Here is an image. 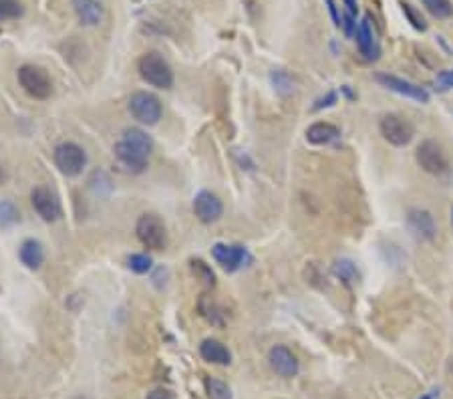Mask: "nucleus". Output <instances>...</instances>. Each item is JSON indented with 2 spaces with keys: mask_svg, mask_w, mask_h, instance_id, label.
Returning <instances> with one entry per match:
<instances>
[{
  "mask_svg": "<svg viewBox=\"0 0 453 399\" xmlns=\"http://www.w3.org/2000/svg\"><path fill=\"white\" fill-rule=\"evenodd\" d=\"M333 271L347 285H355L356 280H358V272H356L355 264L351 260H337L335 266H333Z\"/></svg>",
  "mask_w": 453,
  "mask_h": 399,
  "instance_id": "nucleus-25",
  "label": "nucleus"
},
{
  "mask_svg": "<svg viewBox=\"0 0 453 399\" xmlns=\"http://www.w3.org/2000/svg\"><path fill=\"white\" fill-rule=\"evenodd\" d=\"M113 154L117 163H119L125 172H130V174H141L147 168V163H149V156H147V154L135 149L133 145L123 142V140L115 144Z\"/></svg>",
  "mask_w": 453,
  "mask_h": 399,
  "instance_id": "nucleus-9",
  "label": "nucleus"
},
{
  "mask_svg": "<svg viewBox=\"0 0 453 399\" xmlns=\"http://www.w3.org/2000/svg\"><path fill=\"white\" fill-rule=\"evenodd\" d=\"M31 204L45 222H57L61 218V204L57 196L45 186H36L31 192Z\"/></svg>",
  "mask_w": 453,
  "mask_h": 399,
  "instance_id": "nucleus-8",
  "label": "nucleus"
},
{
  "mask_svg": "<svg viewBox=\"0 0 453 399\" xmlns=\"http://www.w3.org/2000/svg\"><path fill=\"white\" fill-rule=\"evenodd\" d=\"M437 85H439L441 89H449V87H453V71H441V73L437 75Z\"/></svg>",
  "mask_w": 453,
  "mask_h": 399,
  "instance_id": "nucleus-31",
  "label": "nucleus"
},
{
  "mask_svg": "<svg viewBox=\"0 0 453 399\" xmlns=\"http://www.w3.org/2000/svg\"><path fill=\"white\" fill-rule=\"evenodd\" d=\"M335 101H337V93H328V95L323 97V99H319L316 105H314L312 109L319 111V109H323V107H330V105H335Z\"/></svg>",
  "mask_w": 453,
  "mask_h": 399,
  "instance_id": "nucleus-32",
  "label": "nucleus"
},
{
  "mask_svg": "<svg viewBox=\"0 0 453 399\" xmlns=\"http://www.w3.org/2000/svg\"><path fill=\"white\" fill-rule=\"evenodd\" d=\"M342 27H344V31L347 34H353V29H355V22H353V16L349 15L344 18V22H342Z\"/></svg>",
  "mask_w": 453,
  "mask_h": 399,
  "instance_id": "nucleus-35",
  "label": "nucleus"
},
{
  "mask_svg": "<svg viewBox=\"0 0 453 399\" xmlns=\"http://www.w3.org/2000/svg\"><path fill=\"white\" fill-rule=\"evenodd\" d=\"M356 43H358V48H361V55H365V59L372 61V59L379 57V45L375 41L369 16H365L356 27Z\"/></svg>",
  "mask_w": 453,
  "mask_h": 399,
  "instance_id": "nucleus-15",
  "label": "nucleus"
},
{
  "mask_svg": "<svg viewBox=\"0 0 453 399\" xmlns=\"http://www.w3.org/2000/svg\"><path fill=\"white\" fill-rule=\"evenodd\" d=\"M200 355L204 361L214 363V365H230V361H232V353L228 351L226 345H222L216 339H206L200 345Z\"/></svg>",
  "mask_w": 453,
  "mask_h": 399,
  "instance_id": "nucleus-16",
  "label": "nucleus"
},
{
  "mask_svg": "<svg viewBox=\"0 0 453 399\" xmlns=\"http://www.w3.org/2000/svg\"><path fill=\"white\" fill-rule=\"evenodd\" d=\"M379 129L389 144L397 145V147H403V145L409 144L413 140V133H415L413 126L399 115H385L379 123Z\"/></svg>",
  "mask_w": 453,
  "mask_h": 399,
  "instance_id": "nucleus-7",
  "label": "nucleus"
},
{
  "mask_svg": "<svg viewBox=\"0 0 453 399\" xmlns=\"http://www.w3.org/2000/svg\"><path fill=\"white\" fill-rule=\"evenodd\" d=\"M268 363H270V367L274 369L280 377H286V379H291V377H294L298 373V359L284 345H276V347L270 349V353H268Z\"/></svg>",
  "mask_w": 453,
  "mask_h": 399,
  "instance_id": "nucleus-11",
  "label": "nucleus"
},
{
  "mask_svg": "<svg viewBox=\"0 0 453 399\" xmlns=\"http://www.w3.org/2000/svg\"><path fill=\"white\" fill-rule=\"evenodd\" d=\"M204 385H206V393L210 399H232V389L222 379L208 377Z\"/></svg>",
  "mask_w": 453,
  "mask_h": 399,
  "instance_id": "nucleus-23",
  "label": "nucleus"
},
{
  "mask_svg": "<svg viewBox=\"0 0 453 399\" xmlns=\"http://www.w3.org/2000/svg\"><path fill=\"white\" fill-rule=\"evenodd\" d=\"M18 83L25 89L27 95H31L36 101H47L53 95V81L49 73L36 65H22L18 69Z\"/></svg>",
  "mask_w": 453,
  "mask_h": 399,
  "instance_id": "nucleus-2",
  "label": "nucleus"
},
{
  "mask_svg": "<svg viewBox=\"0 0 453 399\" xmlns=\"http://www.w3.org/2000/svg\"><path fill=\"white\" fill-rule=\"evenodd\" d=\"M377 81H379L381 85H385L391 91L399 93V95L411 97V99L421 101V103H427V101H429V93H427L423 87L415 85V83H409V81L399 79V77H393V75H387V73H379V75H377Z\"/></svg>",
  "mask_w": 453,
  "mask_h": 399,
  "instance_id": "nucleus-12",
  "label": "nucleus"
},
{
  "mask_svg": "<svg viewBox=\"0 0 453 399\" xmlns=\"http://www.w3.org/2000/svg\"><path fill=\"white\" fill-rule=\"evenodd\" d=\"M344 4L349 6V13H351V15H355L356 8H358V6H356V0H344Z\"/></svg>",
  "mask_w": 453,
  "mask_h": 399,
  "instance_id": "nucleus-36",
  "label": "nucleus"
},
{
  "mask_svg": "<svg viewBox=\"0 0 453 399\" xmlns=\"http://www.w3.org/2000/svg\"><path fill=\"white\" fill-rule=\"evenodd\" d=\"M407 224L409 230L413 232V236L419 240H433L437 234V226L433 216L427 210H411L407 216Z\"/></svg>",
  "mask_w": 453,
  "mask_h": 399,
  "instance_id": "nucleus-13",
  "label": "nucleus"
},
{
  "mask_svg": "<svg viewBox=\"0 0 453 399\" xmlns=\"http://www.w3.org/2000/svg\"><path fill=\"white\" fill-rule=\"evenodd\" d=\"M222 212H224L222 200L216 194L204 190V192H200L194 198V214L200 222H218L222 218Z\"/></svg>",
  "mask_w": 453,
  "mask_h": 399,
  "instance_id": "nucleus-10",
  "label": "nucleus"
},
{
  "mask_svg": "<svg viewBox=\"0 0 453 399\" xmlns=\"http://www.w3.org/2000/svg\"><path fill=\"white\" fill-rule=\"evenodd\" d=\"M211 256L218 264H222L226 271H238L244 264V260L248 258L246 250L242 246H230V244H214L211 248Z\"/></svg>",
  "mask_w": 453,
  "mask_h": 399,
  "instance_id": "nucleus-14",
  "label": "nucleus"
},
{
  "mask_svg": "<svg viewBox=\"0 0 453 399\" xmlns=\"http://www.w3.org/2000/svg\"><path fill=\"white\" fill-rule=\"evenodd\" d=\"M135 234L147 250H163L167 244V230L160 216L144 214L135 224Z\"/></svg>",
  "mask_w": 453,
  "mask_h": 399,
  "instance_id": "nucleus-3",
  "label": "nucleus"
},
{
  "mask_svg": "<svg viewBox=\"0 0 453 399\" xmlns=\"http://www.w3.org/2000/svg\"><path fill=\"white\" fill-rule=\"evenodd\" d=\"M6 180V172H4V168H2V163H0V184Z\"/></svg>",
  "mask_w": 453,
  "mask_h": 399,
  "instance_id": "nucleus-37",
  "label": "nucleus"
},
{
  "mask_svg": "<svg viewBox=\"0 0 453 399\" xmlns=\"http://www.w3.org/2000/svg\"><path fill=\"white\" fill-rule=\"evenodd\" d=\"M190 269H192L195 278H197L204 287H216V274H214V271H211L210 266H208L202 258H192V260H190Z\"/></svg>",
  "mask_w": 453,
  "mask_h": 399,
  "instance_id": "nucleus-21",
  "label": "nucleus"
},
{
  "mask_svg": "<svg viewBox=\"0 0 453 399\" xmlns=\"http://www.w3.org/2000/svg\"><path fill=\"white\" fill-rule=\"evenodd\" d=\"M146 399H174V393L167 391V389H155V391H151Z\"/></svg>",
  "mask_w": 453,
  "mask_h": 399,
  "instance_id": "nucleus-34",
  "label": "nucleus"
},
{
  "mask_svg": "<svg viewBox=\"0 0 453 399\" xmlns=\"http://www.w3.org/2000/svg\"><path fill=\"white\" fill-rule=\"evenodd\" d=\"M139 75L141 79L158 89H169L174 85V71L160 53H146L139 59Z\"/></svg>",
  "mask_w": 453,
  "mask_h": 399,
  "instance_id": "nucleus-1",
  "label": "nucleus"
},
{
  "mask_svg": "<svg viewBox=\"0 0 453 399\" xmlns=\"http://www.w3.org/2000/svg\"><path fill=\"white\" fill-rule=\"evenodd\" d=\"M2 20H6V18H4V15H2V8H0V22H2Z\"/></svg>",
  "mask_w": 453,
  "mask_h": 399,
  "instance_id": "nucleus-39",
  "label": "nucleus"
},
{
  "mask_svg": "<svg viewBox=\"0 0 453 399\" xmlns=\"http://www.w3.org/2000/svg\"><path fill=\"white\" fill-rule=\"evenodd\" d=\"M130 113L133 115V119H137L144 126H155L162 119V101L153 93L147 91H137L130 97Z\"/></svg>",
  "mask_w": 453,
  "mask_h": 399,
  "instance_id": "nucleus-5",
  "label": "nucleus"
},
{
  "mask_svg": "<svg viewBox=\"0 0 453 399\" xmlns=\"http://www.w3.org/2000/svg\"><path fill=\"white\" fill-rule=\"evenodd\" d=\"M73 6L79 20L87 27H95L103 20V6L99 0H73Z\"/></svg>",
  "mask_w": 453,
  "mask_h": 399,
  "instance_id": "nucleus-17",
  "label": "nucleus"
},
{
  "mask_svg": "<svg viewBox=\"0 0 453 399\" xmlns=\"http://www.w3.org/2000/svg\"><path fill=\"white\" fill-rule=\"evenodd\" d=\"M433 398H435V393H431V395H423L421 399H433Z\"/></svg>",
  "mask_w": 453,
  "mask_h": 399,
  "instance_id": "nucleus-38",
  "label": "nucleus"
},
{
  "mask_svg": "<svg viewBox=\"0 0 453 399\" xmlns=\"http://www.w3.org/2000/svg\"><path fill=\"white\" fill-rule=\"evenodd\" d=\"M270 79H272V83H274L276 91H280V93H291L292 91L294 79H292L286 71H274Z\"/></svg>",
  "mask_w": 453,
  "mask_h": 399,
  "instance_id": "nucleus-28",
  "label": "nucleus"
},
{
  "mask_svg": "<svg viewBox=\"0 0 453 399\" xmlns=\"http://www.w3.org/2000/svg\"><path fill=\"white\" fill-rule=\"evenodd\" d=\"M340 135V131L337 126L333 123H326V121H319V123H312L307 129V140L312 145H324L335 142Z\"/></svg>",
  "mask_w": 453,
  "mask_h": 399,
  "instance_id": "nucleus-18",
  "label": "nucleus"
},
{
  "mask_svg": "<svg viewBox=\"0 0 453 399\" xmlns=\"http://www.w3.org/2000/svg\"><path fill=\"white\" fill-rule=\"evenodd\" d=\"M151 256L147 255H131L130 260H127V266L131 271L137 272V274H146L151 269Z\"/></svg>",
  "mask_w": 453,
  "mask_h": 399,
  "instance_id": "nucleus-27",
  "label": "nucleus"
},
{
  "mask_svg": "<svg viewBox=\"0 0 453 399\" xmlns=\"http://www.w3.org/2000/svg\"><path fill=\"white\" fill-rule=\"evenodd\" d=\"M326 4H328V11H330V15H333V20H335V27H342V20H340L339 15V8H337V4H335V0H326Z\"/></svg>",
  "mask_w": 453,
  "mask_h": 399,
  "instance_id": "nucleus-33",
  "label": "nucleus"
},
{
  "mask_svg": "<svg viewBox=\"0 0 453 399\" xmlns=\"http://www.w3.org/2000/svg\"><path fill=\"white\" fill-rule=\"evenodd\" d=\"M18 220H20L18 208L8 200H2L0 202V228H13L15 224H18Z\"/></svg>",
  "mask_w": 453,
  "mask_h": 399,
  "instance_id": "nucleus-24",
  "label": "nucleus"
},
{
  "mask_svg": "<svg viewBox=\"0 0 453 399\" xmlns=\"http://www.w3.org/2000/svg\"><path fill=\"white\" fill-rule=\"evenodd\" d=\"M401 6H403L405 16L409 18V22H411L417 31H427V22H425V18L421 16L419 11H415L409 2H403Z\"/></svg>",
  "mask_w": 453,
  "mask_h": 399,
  "instance_id": "nucleus-30",
  "label": "nucleus"
},
{
  "mask_svg": "<svg viewBox=\"0 0 453 399\" xmlns=\"http://www.w3.org/2000/svg\"><path fill=\"white\" fill-rule=\"evenodd\" d=\"M200 315L208 320V323L216 325V327H222V325H224V317H222V313L218 311V306L214 304V301H211L210 297H204V299L200 301Z\"/></svg>",
  "mask_w": 453,
  "mask_h": 399,
  "instance_id": "nucleus-22",
  "label": "nucleus"
},
{
  "mask_svg": "<svg viewBox=\"0 0 453 399\" xmlns=\"http://www.w3.org/2000/svg\"><path fill=\"white\" fill-rule=\"evenodd\" d=\"M415 158H417V163L421 165V170H425L431 176H441L449 168V161H447V156H445L443 147L437 144V142H433V140L421 142L417 151H415Z\"/></svg>",
  "mask_w": 453,
  "mask_h": 399,
  "instance_id": "nucleus-6",
  "label": "nucleus"
},
{
  "mask_svg": "<svg viewBox=\"0 0 453 399\" xmlns=\"http://www.w3.org/2000/svg\"><path fill=\"white\" fill-rule=\"evenodd\" d=\"M452 224H453V210H452Z\"/></svg>",
  "mask_w": 453,
  "mask_h": 399,
  "instance_id": "nucleus-40",
  "label": "nucleus"
},
{
  "mask_svg": "<svg viewBox=\"0 0 453 399\" xmlns=\"http://www.w3.org/2000/svg\"><path fill=\"white\" fill-rule=\"evenodd\" d=\"M0 8H2V15H4L6 20L18 18V16H22V13H25L20 0H0Z\"/></svg>",
  "mask_w": 453,
  "mask_h": 399,
  "instance_id": "nucleus-29",
  "label": "nucleus"
},
{
  "mask_svg": "<svg viewBox=\"0 0 453 399\" xmlns=\"http://www.w3.org/2000/svg\"><path fill=\"white\" fill-rule=\"evenodd\" d=\"M123 142H127L130 145H133L135 149H139V151H144V154H151V149H153V142H151V137L147 135L144 129H137V128H130L125 129V133H123Z\"/></svg>",
  "mask_w": 453,
  "mask_h": 399,
  "instance_id": "nucleus-20",
  "label": "nucleus"
},
{
  "mask_svg": "<svg viewBox=\"0 0 453 399\" xmlns=\"http://www.w3.org/2000/svg\"><path fill=\"white\" fill-rule=\"evenodd\" d=\"M55 165L59 168V172L63 176L75 177L83 172V168L87 165V154L81 145L73 144V142H65L55 147Z\"/></svg>",
  "mask_w": 453,
  "mask_h": 399,
  "instance_id": "nucleus-4",
  "label": "nucleus"
},
{
  "mask_svg": "<svg viewBox=\"0 0 453 399\" xmlns=\"http://www.w3.org/2000/svg\"><path fill=\"white\" fill-rule=\"evenodd\" d=\"M421 2L435 18H449L453 15V4L449 0H421Z\"/></svg>",
  "mask_w": 453,
  "mask_h": 399,
  "instance_id": "nucleus-26",
  "label": "nucleus"
},
{
  "mask_svg": "<svg viewBox=\"0 0 453 399\" xmlns=\"http://www.w3.org/2000/svg\"><path fill=\"white\" fill-rule=\"evenodd\" d=\"M18 256H20V262H22L27 269H31V271L41 269V264H43V260H45L43 246H41V242H36V240H25L22 246H20V250H18Z\"/></svg>",
  "mask_w": 453,
  "mask_h": 399,
  "instance_id": "nucleus-19",
  "label": "nucleus"
}]
</instances>
